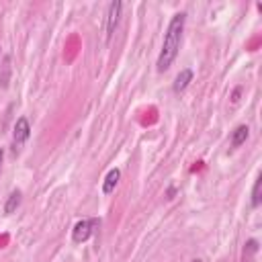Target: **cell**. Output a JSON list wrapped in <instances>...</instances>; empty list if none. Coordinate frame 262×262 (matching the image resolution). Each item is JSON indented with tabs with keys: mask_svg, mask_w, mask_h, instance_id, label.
Returning <instances> with one entry per match:
<instances>
[{
	"mask_svg": "<svg viewBox=\"0 0 262 262\" xmlns=\"http://www.w3.org/2000/svg\"><path fill=\"white\" fill-rule=\"evenodd\" d=\"M185 23H187V13H176V15L170 19L168 29H166V33H164V41H162V51H160L158 62H156L158 72H166V70L172 66V62L176 60L178 49H180V43H182Z\"/></svg>",
	"mask_w": 262,
	"mask_h": 262,
	"instance_id": "1",
	"label": "cell"
},
{
	"mask_svg": "<svg viewBox=\"0 0 262 262\" xmlns=\"http://www.w3.org/2000/svg\"><path fill=\"white\" fill-rule=\"evenodd\" d=\"M96 225H100V219H98V217H90V219L78 221V223L74 225V229H72V242H74V244H84V242L92 235V231H94Z\"/></svg>",
	"mask_w": 262,
	"mask_h": 262,
	"instance_id": "2",
	"label": "cell"
},
{
	"mask_svg": "<svg viewBox=\"0 0 262 262\" xmlns=\"http://www.w3.org/2000/svg\"><path fill=\"white\" fill-rule=\"evenodd\" d=\"M121 11H123V3H121V0H115V3L109 5V13H107V41H109V39L115 35V31H117Z\"/></svg>",
	"mask_w": 262,
	"mask_h": 262,
	"instance_id": "3",
	"label": "cell"
},
{
	"mask_svg": "<svg viewBox=\"0 0 262 262\" xmlns=\"http://www.w3.org/2000/svg\"><path fill=\"white\" fill-rule=\"evenodd\" d=\"M29 136H31V123H29V119L27 117H19L17 123H15V131H13L15 144L17 146L19 144H25L29 140Z\"/></svg>",
	"mask_w": 262,
	"mask_h": 262,
	"instance_id": "4",
	"label": "cell"
},
{
	"mask_svg": "<svg viewBox=\"0 0 262 262\" xmlns=\"http://www.w3.org/2000/svg\"><path fill=\"white\" fill-rule=\"evenodd\" d=\"M191 82H193V70H191V68H185V70H180V74L176 76L172 90H174L176 94H180V92H185V90L189 88Z\"/></svg>",
	"mask_w": 262,
	"mask_h": 262,
	"instance_id": "5",
	"label": "cell"
},
{
	"mask_svg": "<svg viewBox=\"0 0 262 262\" xmlns=\"http://www.w3.org/2000/svg\"><path fill=\"white\" fill-rule=\"evenodd\" d=\"M119 178H121V170L119 168H111L104 176V182H102V193L104 195H111L115 191V187L119 185Z\"/></svg>",
	"mask_w": 262,
	"mask_h": 262,
	"instance_id": "6",
	"label": "cell"
},
{
	"mask_svg": "<svg viewBox=\"0 0 262 262\" xmlns=\"http://www.w3.org/2000/svg\"><path fill=\"white\" fill-rule=\"evenodd\" d=\"M248 136H250V127L248 125H238L231 131V148H240L242 144H246Z\"/></svg>",
	"mask_w": 262,
	"mask_h": 262,
	"instance_id": "7",
	"label": "cell"
},
{
	"mask_svg": "<svg viewBox=\"0 0 262 262\" xmlns=\"http://www.w3.org/2000/svg\"><path fill=\"white\" fill-rule=\"evenodd\" d=\"M21 201H23L21 191H13V193L9 195V199H7V203H5V213H7V215H13V213L21 207Z\"/></svg>",
	"mask_w": 262,
	"mask_h": 262,
	"instance_id": "8",
	"label": "cell"
},
{
	"mask_svg": "<svg viewBox=\"0 0 262 262\" xmlns=\"http://www.w3.org/2000/svg\"><path fill=\"white\" fill-rule=\"evenodd\" d=\"M256 254H258V240H248L242 250V262H254Z\"/></svg>",
	"mask_w": 262,
	"mask_h": 262,
	"instance_id": "9",
	"label": "cell"
},
{
	"mask_svg": "<svg viewBox=\"0 0 262 262\" xmlns=\"http://www.w3.org/2000/svg\"><path fill=\"white\" fill-rule=\"evenodd\" d=\"M262 176H258L256 180H254V187H252V201H250V205H252V209H256V207H260V203H262Z\"/></svg>",
	"mask_w": 262,
	"mask_h": 262,
	"instance_id": "10",
	"label": "cell"
},
{
	"mask_svg": "<svg viewBox=\"0 0 262 262\" xmlns=\"http://www.w3.org/2000/svg\"><path fill=\"white\" fill-rule=\"evenodd\" d=\"M3 160H5V150L0 148V166H3Z\"/></svg>",
	"mask_w": 262,
	"mask_h": 262,
	"instance_id": "11",
	"label": "cell"
},
{
	"mask_svg": "<svg viewBox=\"0 0 262 262\" xmlns=\"http://www.w3.org/2000/svg\"><path fill=\"white\" fill-rule=\"evenodd\" d=\"M193 262H201V260H199V258H197V260H193Z\"/></svg>",
	"mask_w": 262,
	"mask_h": 262,
	"instance_id": "12",
	"label": "cell"
}]
</instances>
